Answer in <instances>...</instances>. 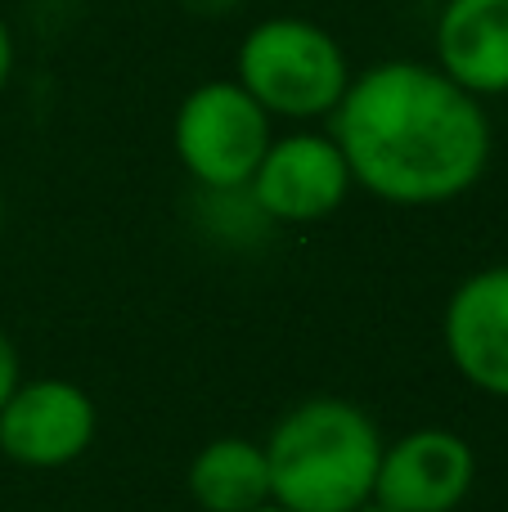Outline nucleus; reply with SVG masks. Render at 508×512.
<instances>
[{"label":"nucleus","instance_id":"13","mask_svg":"<svg viewBox=\"0 0 508 512\" xmlns=\"http://www.w3.org/2000/svg\"><path fill=\"white\" fill-rule=\"evenodd\" d=\"M252 512H288V508H279V504H261V508H252Z\"/></svg>","mask_w":508,"mask_h":512},{"label":"nucleus","instance_id":"12","mask_svg":"<svg viewBox=\"0 0 508 512\" xmlns=\"http://www.w3.org/2000/svg\"><path fill=\"white\" fill-rule=\"evenodd\" d=\"M9 72H14V36H9L5 18H0V90H5Z\"/></svg>","mask_w":508,"mask_h":512},{"label":"nucleus","instance_id":"10","mask_svg":"<svg viewBox=\"0 0 508 512\" xmlns=\"http://www.w3.org/2000/svg\"><path fill=\"white\" fill-rule=\"evenodd\" d=\"M189 495L203 512H252L270 504L266 450L243 436H221L203 445L189 463Z\"/></svg>","mask_w":508,"mask_h":512},{"label":"nucleus","instance_id":"9","mask_svg":"<svg viewBox=\"0 0 508 512\" xmlns=\"http://www.w3.org/2000/svg\"><path fill=\"white\" fill-rule=\"evenodd\" d=\"M437 68L468 95L508 90V0H446L437 14Z\"/></svg>","mask_w":508,"mask_h":512},{"label":"nucleus","instance_id":"11","mask_svg":"<svg viewBox=\"0 0 508 512\" xmlns=\"http://www.w3.org/2000/svg\"><path fill=\"white\" fill-rule=\"evenodd\" d=\"M18 391V351L14 342H9L5 333H0V409H5V400Z\"/></svg>","mask_w":508,"mask_h":512},{"label":"nucleus","instance_id":"6","mask_svg":"<svg viewBox=\"0 0 508 512\" xmlns=\"http://www.w3.org/2000/svg\"><path fill=\"white\" fill-rule=\"evenodd\" d=\"M477 477L473 445L446 427H419L383 445L374 499L387 512H455Z\"/></svg>","mask_w":508,"mask_h":512},{"label":"nucleus","instance_id":"2","mask_svg":"<svg viewBox=\"0 0 508 512\" xmlns=\"http://www.w3.org/2000/svg\"><path fill=\"white\" fill-rule=\"evenodd\" d=\"M270 499L288 512H356L374 499L383 436L351 400H306L270 432Z\"/></svg>","mask_w":508,"mask_h":512},{"label":"nucleus","instance_id":"1","mask_svg":"<svg viewBox=\"0 0 508 512\" xmlns=\"http://www.w3.org/2000/svg\"><path fill=\"white\" fill-rule=\"evenodd\" d=\"M329 117L351 180L396 207L450 203L468 194L491 162V117L482 99L432 63H374L365 77H351Z\"/></svg>","mask_w":508,"mask_h":512},{"label":"nucleus","instance_id":"14","mask_svg":"<svg viewBox=\"0 0 508 512\" xmlns=\"http://www.w3.org/2000/svg\"><path fill=\"white\" fill-rule=\"evenodd\" d=\"M356 512H387L383 504H365V508H356Z\"/></svg>","mask_w":508,"mask_h":512},{"label":"nucleus","instance_id":"8","mask_svg":"<svg viewBox=\"0 0 508 512\" xmlns=\"http://www.w3.org/2000/svg\"><path fill=\"white\" fill-rule=\"evenodd\" d=\"M446 351L486 396L508 400V265L477 270L446 306Z\"/></svg>","mask_w":508,"mask_h":512},{"label":"nucleus","instance_id":"3","mask_svg":"<svg viewBox=\"0 0 508 512\" xmlns=\"http://www.w3.org/2000/svg\"><path fill=\"white\" fill-rule=\"evenodd\" d=\"M239 86L270 117H329L351 86V68L333 32L311 18H266L239 41Z\"/></svg>","mask_w":508,"mask_h":512},{"label":"nucleus","instance_id":"7","mask_svg":"<svg viewBox=\"0 0 508 512\" xmlns=\"http://www.w3.org/2000/svg\"><path fill=\"white\" fill-rule=\"evenodd\" d=\"M95 441V405L77 382H18L0 409V450L27 468H63Z\"/></svg>","mask_w":508,"mask_h":512},{"label":"nucleus","instance_id":"4","mask_svg":"<svg viewBox=\"0 0 508 512\" xmlns=\"http://www.w3.org/2000/svg\"><path fill=\"white\" fill-rule=\"evenodd\" d=\"M270 113L239 81H203L176 108L171 144L198 185L216 194L248 189L270 149Z\"/></svg>","mask_w":508,"mask_h":512},{"label":"nucleus","instance_id":"5","mask_svg":"<svg viewBox=\"0 0 508 512\" xmlns=\"http://www.w3.org/2000/svg\"><path fill=\"white\" fill-rule=\"evenodd\" d=\"M351 167L342 158L333 135H284L270 140L266 158H261L257 176L248 180V194L257 203L261 216L284 225H311L324 221L342 207V198L351 194Z\"/></svg>","mask_w":508,"mask_h":512},{"label":"nucleus","instance_id":"15","mask_svg":"<svg viewBox=\"0 0 508 512\" xmlns=\"http://www.w3.org/2000/svg\"><path fill=\"white\" fill-rule=\"evenodd\" d=\"M0 230H5V194H0Z\"/></svg>","mask_w":508,"mask_h":512}]
</instances>
